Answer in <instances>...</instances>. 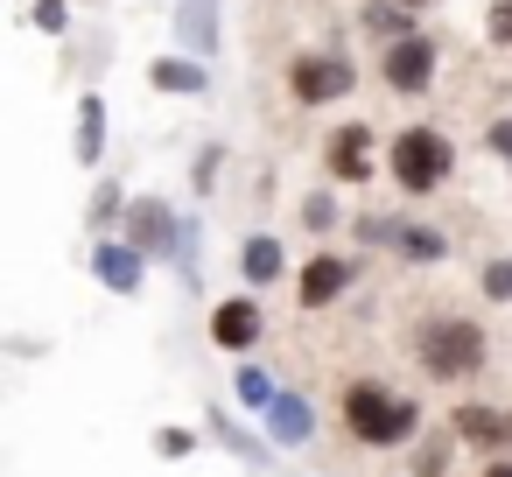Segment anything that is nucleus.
<instances>
[{
  "label": "nucleus",
  "mask_w": 512,
  "mask_h": 477,
  "mask_svg": "<svg viewBox=\"0 0 512 477\" xmlns=\"http://www.w3.org/2000/svg\"><path fill=\"white\" fill-rule=\"evenodd\" d=\"M218 155H225V148H204V162H197V190H211V183H218Z\"/></svg>",
  "instance_id": "obj_28"
},
{
  "label": "nucleus",
  "mask_w": 512,
  "mask_h": 477,
  "mask_svg": "<svg viewBox=\"0 0 512 477\" xmlns=\"http://www.w3.org/2000/svg\"><path fill=\"white\" fill-rule=\"evenodd\" d=\"M29 15H36V29H43V36H64V29H71V0H36Z\"/></svg>",
  "instance_id": "obj_25"
},
{
  "label": "nucleus",
  "mask_w": 512,
  "mask_h": 477,
  "mask_svg": "<svg viewBox=\"0 0 512 477\" xmlns=\"http://www.w3.org/2000/svg\"><path fill=\"white\" fill-rule=\"evenodd\" d=\"M141 260H148V253H141L134 239H99V246H92V274H99L113 295H134V288H141Z\"/></svg>",
  "instance_id": "obj_9"
},
{
  "label": "nucleus",
  "mask_w": 512,
  "mask_h": 477,
  "mask_svg": "<svg viewBox=\"0 0 512 477\" xmlns=\"http://www.w3.org/2000/svg\"><path fill=\"white\" fill-rule=\"evenodd\" d=\"M484 323H470V316H449V309H435V316H421V330H414V365L428 372V379H470V372H484Z\"/></svg>",
  "instance_id": "obj_2"
},
{
  "label": "nucleus",
  "mask_w": 512,
  "mask_h": 477,
  "mask_svg": "<svg viewBox=\"0 0 512 477\" xmlns=\"http://www.w3.org/2000/svg\"><path fill=\"white\" fill-rule=\"evenodd\" d=\"M351 274H358V260L337 253V246H323V253L302 260V274H295V302H302V309H330V302L351 288Z\"/></svg>",
  "instance_id": "obj_7"
},
{
  "label": "nucleus",
  "mask_w": 512,
  "mask_h": 477,
  "mask_svg": "<svg viewBox=\"0 0 512 477\" xmlns=\"http://www.w3.org/2000/svg\"><path fill=\"white\" fill-rule=\"evenodd\" d=\"M484 148H491L498 162H512V120H491V127H484Z\"/></svg>",
  "instance_id": "obj_27"
},
{
  "label": "nucleus",
  "mask_w": 512,
  "mask_h": 477,
  "mask_svg": "<svg viewBox=\"0 0 512 477\" xmlns=\"http://www.w3.org/2000/svg\"><path fill=\"white\" fill-rule=\"evenodd\" d=\"M211 435H218V442H225V449H239V456H246V463H267V449H260V442H253V435H246V428H232V421H225V414H211Z\"/></svg>",
  "instance_id": "obj_22"
},
{
  "label": "nucleus",
  "mask_w": 512,
  "mask_h": 477,
  "mask_svg": "<svg viewBox=\"0 0 512 477\" xmlns=\"http://www.w3.org/2000/svg\"><path fill=\"white\" fill-rule=\"evenodd\" d=\"M281 267H288V253H281V239H274V232H253V239L239 246V274H246L253 288L281 281Z\"/></svg>",
  "instance_id": "obj_13"
},
{
  "label": "nucleus",
  "mask_w": 512,
  "mask_h": 477,
  "mask_svg": "<svg viewBox=\"0 0 512 477\" xmlns=\"http://www.w3.org/2000/svg\"><path fill=\"white\" fill-rule=\"evenodd\" d=\"M351 92H358V64L344 50H309V57L288 64V99L295 106H337Z\"/></svg>",
  "instance_id": "obj_4"
},
{
  "label": "nucleus",
  "mask_w": 512,
  "mask_h": 477,
  "mask_svg": "<svg viewBox=\"0 0 512 477\" xmlns=\"http://www.w3.org/2000/svg\"><path fill=\"white\" fill-rule=\"evenodd\" d=\"M386 169H393V183H400L407 197H435V190L456 176V148H449L442 127H400V134L386 141Z\"/></svg>",
  "instance_id": "obj_3"
},
{
  "label": "nucleus",
  "mask_w": 512,
  "mask_h": 477,
  "mask_svg": "<svg viewBox=\"0 0 512 477\" xmlns=\"http://www.w3.org/2000/svg\"><path fill=\"white\" fill-rule=\"evenodd\" d=\"M393 253L414 260V267H435V260H449V239L428 232V225H400V232H393Z\"/></svg>",
  "instance_id": "obj_18"
},
{
  "label": "nucleus",
  "mask_w": 512,
  "mask_h": 477,
  "mask_svg": "<svg viewBox=\"0 0 512 477\" xmlns=\"http://www.w3.org/2000/svg\"><path fill=\"white\" fill-rule=\"evenodd\" d=\"M456 442H463V435L435 428V435H428V442L414 449V477H442V470H449V456H456Z\"/></svg>",
  "instance_id": "obj_19"
},
{
  "label": "nucleus",
  "mask_w": 512,
  "mask_h": 477,
  "mask_svg": "<svg viewBox=\"0 0 512 477\" xmlns=\"http://www.w3.org/2000/svg\"><path fill=\"white\" fill-rule=\"evenodd\" d=\"M358 29L379 36V43H400V36H414V8H407V0H365Z\"/></svg>",
  "instance_id": "obj_15"
},
{
  "label": "nucleus",
  "mask_w": 512,
  "mask_h": 477,
  "mask_svg": "<svg viewBox=\"0 0 512 477\" xmlns=\"http://www.w3.org/2000/svg\"><path fill=\"white\" fill-rule=\"evenodd\" d=\"M484 302H512V260H484Z\"/></svg>",
  "instance_id": "obj_26"
},
{
  "label": "nucleus",
  "mask_w": 512,
  "mask_h": 477,
  "mask_svg": "<svg viewBox=\"0 0 512 477\" xmlns=\"http://www.w3.org/2000/svg\"><path fill=\"white\" fill-rule=\"evenodd\" d=\"M155 449H162V456H190V435H169V428H162V435H155Z\"/></svg>",
  "instance_id": "obj_29"
},
{
  "label": "nucleus",
  "mask_w": 512,
  "mask_h": 477,
  "mask_svg": "<svg viewBox=\"0 0 512 477\" xmlns=\"http://www.w3.org/2000/svg\"><path fill=\"white\" fill-rule=\"evenodd\" d=\"M484 43L512 50V0H491V8H484Z\"/></svg>",
  "instance_id": "obj_23"
},
{
  "label": "nucleus",
  "mask_w": 512,
  "mask_h": 477,
  "mask_svg": "<svg viewBox=\"0 0 512 477\" xmlns=\"http://www.w3.org/2000/svg\"><path fill=\"white\" fill-rule=\"evenodd\" d=\"M323 169H330V183H344V190L372 183V176L386 169V155H379V134H372L365 120H344V127L323 141Z\"/></svg>",
  "instance_id": "obj_6"
},
{
  "label": "nucleus",
  "mask_w": 512,
  "mask_h": 477,
  "mask_svg": "<svg viewBox=\"0 0 512 477\" xmlns=\"http://www.w3.org/2000/svg\"><path fill=\"white\" fill-rule=\"evenodd\" d=\"M120 211H127V197H120V183H99V197H92V211H85V218H92V232L106 239V225H113Z\"/></svg>",
  "instance_id": "obj_21"
},
{
  "label": "nucleus",
  "mask_w": 512,
  "mask_h": 477,
  "mask_svg": "<svg viewBox=\"0 0 512 477\" xmlns=\"http://www.w3.org/2000/svg\"><path fill=\"white\" fill-rule=\"evenodd\" d=\"M435 64H442V50H435V36H428V29H414V36H400V43H386V50H379V78H386V92H393V99H428Z\"/></svg>",
  "instance_id": "obj_5"
},
{
  "label": "nucleus",
  "mask_w": 512,
  "mask_h": 477,
  "mask_svg": "<svg viewBox=\"0 0 512 477\" xmlns=\"http://www.w3.org/2000/svg\"><path fill=\"white\" fill-rule=\"evenodd\" d=\"M148 85H155V92H176V99H197V92H211L204 64H183V57H155V64H148Z\"/></svg>",
  "instance_id": "obj_14"
},
{
  "label": "nucleus",
  "mask_w": 512,
  "mask_h": 477,
  "mask_svg": "<svg viewBox=\"0 0 512 477\" xmlns=\"http://www.w3.org/2000/svg\"><path fill=\"white\" fill-rule=\"evenodd\" d=\"M477 477H512V456H491V463H484Z\"/></svg>",
  "instance_id": "obj_30"
},
{
  "label": "nucleus",
  "mask_w": 512,
  "mask_h": 477,
  "mask_svg": "<svg viewBox=\"0 0 512 477\" xmlns=\"http://www.w3.org/2000/svg\"><path fill=\"white\" fill-rule=\"evenodd\" d=\"M302 225H309V232H330V225H337V197H330V190L302 197Z\"/></svg>",
  "instance_id": "obj_24"
},
{
  "label": "nucleus",
  "mask_w": 512,
  "mask_h": 477,
  "mask_svg": "<svg viewBox=\"0 0 512 477\" xmlns=\"http://www.w3.org/2000/svg\"><path fill=\"white\" fill-rule=\"evenodd\" d=\"M505 421H512V407H505ZM505 449H512V442H505Z\"/></svg>",
  "instance_id": "obj_32"
},
{
  "label": "nucleus",
  "mask_w": 512,
  "mask_h": 477,
  "mask_svg": "<svg viewBox=\"0 0 512 477\" xmlns=\"http://www.w3.org/2000/svg\"><path fill=\"white\" fill-rule=\"evenodd\" d=\"M127 218H134V246L155 260L162 246H176V218H169V204L162 197H141V204H127Z\"/></svg>",
  "instance_id": "obj_11"
},
{
  "label": "nucleus",
  "mask_w": 512,
  "mask_h": 477,
  "mask_svg": "<svg viewBox=\"0 0 512 477\" xmlns=\"http://www.w3.org/2000/svg\"><path fill=\"white\" fill-rule=\"evenodd\" d=\"M260 337H267V316H260L253 295H225V302L211 309V344H218V351H253Z\"/></svg>",
  "instance_id": "obj_8"
},
{
  "label": "nucleus",
  "mask_w": 512,
  "mask_h": 477,
  "mask_svg": "<svg viewBox=\"0 0 512 477\" xmlns=\"http://www.w3.org/2000/svg\"><path fill=\"white\" fill-rule=\"evenodd\" d=\"M274 393H281V386L267 379V365H239V400H246V407H260V414H267V407H274Z\"/></svg>",
  "instance_id": "obj_20"
},
{
  "label": "nucleus",
  "mask_w": 512,
  "mask_h": 477,
  "mask_svg": "<svg viewBox=\"0 0 512 477\" xmlns=\"http://www.w3.org/2000/svg\"><path fill=\"white\" fill-rule=\"evenodd\" d=\"M407 8H435V0H407Z\"/></svg>",
  "instance_id": "obj_31"
},
{
  "label": "nucleus",
  "mask_w": 512,
  "mask_h": 477,
  "mask_svg": "<svg viewBox=\"0 0 512 477\" xmlns=\"http://www.w3.org/2000/svg\"><path fill=\"white\" fill-rule=\"evenodd\" d=\"M449 428H456L463 442H477V449H505V442H512V421H505L498 407H477V400H470V407H456V414H449Z\"/></svg>",
  "instance_id": "obj_12"
},
{
  "label": "nucleus",
  "mask_w": 512,
  "mask_h": 477,
  "mask_svg": "<svg viewBox=\"0 0 512 477\" xmlns=\"http://www.w3.org/2000/svg\"><path fill=\"white\" fill-rule=\"evenodd\" d=\"M267 435H274L281 449H302V442L316 435V414H309V400H302V393H274V407H267Z\"/></svg>",
  "instance_id": "obj_10"
},
{
  "label": "nucleus",
  "mask_w": 512,
  "mask_h": 477,
  "mask_svg": "<svg viewBox=\"0 0 512 477\" xmlns=\"http://www.w3.org/2000/svg\"><path fill=\"white\" fill-rule=\"evenodd\" d=\"M176 29H183V43H190L197 57H211V50H218V0H183V8H176Z\"/></svg>",
  "instance_id": "obj_16"
},
{
  "label": "nucleus",
  "mask_w": 512,
  "mask_h": 477,
  "mask_svg": "<svg viewBox=\"0 0 512 477\" xmlns=\"http://www.w3.org/2000/svg\"><path fill=\"white\" fill-rule=\"evenodd\" d=\"M106 155V99L85 92L78 99V162H99Z\"/></svg>",
  "instance_id": "obj_17"
},
{
  "label": "nucleus",
  "mask_w": 512,
  "mask_h": 477,
  "mask_svg": "<svg viewBox=\"0 0 512 477\" xmlns=\"http://www.w3.org/2000/svg\"><path fill=\"white\" fill-rule=\"evenodd\" d=\"M337 414H344L351 442H365V449H400L421 428V407L407 393H393L386 379H351L344 400H337Z\"/></svg>",
  "instance_id": "obj_1"
}]
</instances>
